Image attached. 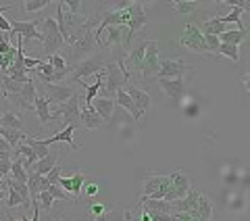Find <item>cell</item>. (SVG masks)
I'll return each mask as SVG.
<instances>
[{"label": "cell", "mask_w": 250, "mask_h": 221, "mask_svg": "<svg viewBox=\"0 0 250 221\" xmlns=\"http://www.w3.org/2000/svg\"><path fill=\"white\" fill-rule=\"evenodd\" d=\"M11 163H13V161H9V159H6V161H0V177H6V176L11 173Z\"/></svg>", "instance_id": "7bdbcfd3"}, {"label": "cell", "mask_w": 250, "mask_h": 221, "mask_svg": "<svg viewBox=\"0 0 250 221\" xmlns=\"http://www.w3.org/2000/svg\"><path fill=\"white\" fill-rule=\"evenodd\" d=\"M244 38H246V29L229 27L228 31H223V34L219 36V42H221V44H229V46H240Z\"/></svg>", "instance_id": "603a6c76"}, {"label": "cell", "mask_w": 250, "mask_h": 221, "mask_svg": "<svg viewBox=\"0 0 250 221\" xmlns=\"http://www.w3.org/2000/svg\"><path fill=\"white\" fill-rule=\"evenodd\" d=\"M228 29H229V25H225L219 17H213V19L205 21L202 23V27H200L202 36H221L223 31H228Z\"/></svg>", "instance_id": "7402d4cb"}, {"label": "cell", "mask_w": 250, "mask_h": 221, "mask_svg": "<svg viewBox=\"0 0 250 221\" xmlns=\"http://www.w3.org/2000/svg\"><path fill=\"white\" fill-rule=\"evenodd\" d=\"M13 34H17L21 40H40L42 34L38 31V21H13L11 23Z\"/></svg>", "instance_id": "7c38bea8"}, {"label": "cell", "mask_w": 250, "mask_h": 221, "mask_svg": "<svg viewBox=\"0 0 250 221\" xmlns=\"http://www.w3.org/2000/svg\"><path fill=\"white\" fill-rule=\"evenodd\" d=\"M98 194V184H88V188H85V196H88V199H94V196Z\"/></svg>", "instance_id": "f6af8a7d"}, {"label": "cell", "mask_w": 250, "mask_h": 221, "mask_svg": "<svg viewBox=\"0 0 250 221\" xmlns=\"http://www.w3.org/2000/svg\"><path fill=\"white\" fill-rule=\"evenodd\" d=\"M159 88L167 94V98H171L173 102H179L186 92V82L184 77H177V80H156Z\"/></svg>", "instance_id": "4fadbf2b"}, {"label": "cell", "mask_w": 250, "mask_h": 221, "mask_svg": "<svg viewBox=\"0 0 250 221\" xmlns=\"http://www.w3.org/2000/svg\"><path fill=\"white\" fill-rule=\"evenodd\" d=\"M217 54H223V57H228L229 61L238 63L240 61V46H229V44H221L219 46Z\"/></svg>", "instance_id": "d6a6232c"}, {"label": "cell", "mask_w": 250, "mask_h": 221, "mask_svg": "<svg viewBox=\"0 0 250 221\" xmlns=\"http://www.w3.org/2000/svg\"><path fill=\"white\" fill-rule=\"evenodd\" d=\"M61 177H62V176H61V165H59V163L54 165V167H52L48 173H46V181H48L50 186H57Z\"/></svg>", "instance_id": "8d00e7d4"}, {"label": "cell", "mask_w": 250, "mask_h": 221, "mask_svg": "<svg viewBox=\"0 0 250 221\" xmlns=\"http://www.w3.org/2000/svg\"><path fill=\"white\" fill-rule=\"evenodd\" d=\"M129 219H131V211L123 207H108L104 209L103 215L94 217V221H129Z\"/></svg>", "instance_id": "d6986e66"}, {"label": "cell", "mask_w": 250, "mask_h": 221, "mask_svg": "<svg viewBox=\"0 0 250 221\" xmlns=\"http://www.w3.org/2000/svg\"><path fill=\"white\" fill-rule=\"evenodd\" d=\"M34 109H36V113H38V119H40L42 125H46L48 121H52V113H50V100L42 96V98H36L34 102Z\"/></svg>", "instance_id": "cb8c5ba5"}, {"label": "cell", "mask_w": 250, "mask_h": 221, "mask_svg": "<svg viewBox=\"0 0 250 221\" xmlns=\"http://www.w3.org/2000/svg\"><path fill=\"white\" fill-rule=\"evenodd\" d=\"M11 221H27V219H15V217H11Z\"/></svg>", "instance_id": "c3c4849f"}, {"label": "cell", "mask_w": 250, "mask_h": 221, "mask_svg": "<svg viewBox=\"0 0 250 221\" xmlns=\"http://www.w3.org/2000/svg\"><path fill=\"white\" fill-rule=\"evenodd\" d=\"M115 105H119V107H123L125 110H127L129 115H134L136 117V109H134V102H131V98H129V94L125 92V88H121V90H117V94H115Z\"/></svg>", "instance_id": "f546056e"}, {"label": "cell", "mask_w": 250, "mask_h": 221, "mask_svg": "<svg viewBox=\"0 0 250 221\" xmlns=\"http://www.w3.org/2000/svg\"><path fill=\"white\" fill-rule=\"evenodd\" d=\"M205 42H207V50L217 54L219 46H221V42H219V36H205Z\"/></svg>", "instance_id": "f35d334b"}, {"label": "cell", "mask_w": 250, "mask_h": 221, "mask_svg": "<svg viewBox=\"0 0 250 221\" xmlns=\"http://www.w3.org/2000/svg\"><path fill=\"white\" fill-rule=\"evenodd\" d=\"M83 184H85V176L82 171H77V173H73L71 177H61L57 186L61 188V190H65L67 194H71L73 199H80Z\"/></svg>", "instance_id": "5bb4252c"}, {"label": "cell", "mask_w": 250, "mask_h": 221, "mask_svg": "<svg viewBox=\"0 0 250 221\" xmlns=\"http://www.w3.org/2000/svg\"><path fill=\"white\" fill-rule=\"evenodd\" d=\"M0 31H4L6 36L13 34V27H11V21L4 17V15H0Z\"/></svg>", "instance_id": "60d3db41"}, {"label": "cell", "mask_w": 250, "mask_h": 221, "mask_svg": "<svg viewBox=\"0 0 250 221\" xmlns=\"http://www.w3.org/2000/svg\"><path fill=\"white\" fill-rule=\"evenodd\" d=\"M0 138H4V140H6V144H9L13 151H15V148H17L21 142H23L25 133L19 132V130H4V128H0Z\"/></svg>", "instance_id": "83f0119b"}, {"label": "cell", "mask_w": 250, "mask_h": 221, "mask_svg": "<svg viewBox=\"0 0 250 221\" xmlns=\"http://www.w3.org/2000/svg\"><path fill=\"white\" fill-rule=\"evenodd\" d=\"M104 31L108 34V38L103 42V46H113V44H119L121 42V36H123V31H125V25H121V27H106Z\"/></svg>", "instance_id": "4dcf8cb0"}, {"label": "cell", "mask_w": 250, "mask_h": 221, "mask_svg": "<svg viewBox=\"0 0 250 221\" xmlns=\"http://www.w3.org/2000/svg\"><path fill=\"white\" fill-rule=\"evenodd\" d=\"M46 192H50V196H52L54 200H62V202L71 200V199H69V194L65 190H61L59 186H48V188H46Z\"/></svg>", "instance_id": "d590c367"}, {"label": "cell", "mask_w": 250, "mask_h": 221, "mask_svg": "<svg viewBox=\"0 0 250 221\" xmlns=\"http://www.w3.org/2000/svg\"><path fill=\"white\" fill-rule=\"evenodd\" d=\"M80 113H82V107H80V96L77 94H73L71 98H69L67 102H62V105H59L57 109H54L52 113V119H62L65 121V125H80Z\"/></svg>", "instance_id": "277c9868"}, {"label": "cell", "mask_w": 250, "mask_h": 221, "mask_svg": "<svg viewBox=\"0 0 250 221\" xmlns=\"http://www.w3.org/2000/svg\"><path fill=\"white\" fill-rule=\"evenodd\" d=\"M36 84H34V77L29 82L23 84V88L19 92V96H15L13 100H17V107L19 109H34V102H36Z\"/></svg>", "instance_id": "2e32d148"}, {"label": "cell", "mask_w": 250, "mask_h": 221, "mask_svg": "<svg viewBox=\"0 0 250 221\" xmlns=\"http://www.w3.org/2000/svg\"><path fill=\"white\" fill-rule=\"evenodd\" d=\"M9 177L15 179V181H21V184H27V171H25V167H23V161L19 159V156H17V161L11 163Z\"/></svg>", "instance_id": "f1b7e54d"}, {"label": "cell", "mask_w": 250, "mask_h": 221, "mask_svg": "<svg viewBox=\"0 0 250 221\" xmlns=\"http://www.w3.org/2000/svg\"><path fill=\"white\" fill-rule=\"evenodd\" d=\"M113 109H115V100L113 98H103V96H96L92 100V110L96 113L103 121H111L113 117Z\"/></svg>", "instance_id": "ac0fdd59"}, {"label": "cell", "mask_w": 250, "mask_h": 221, "mask_svg": "<svg viewBox=\"0 0 250 221\" xmlns=\"http://www.w3.org/2000/svg\"><path fill=\"white\" fill-rule=\"evenodd\" d=\"M11 52H15V46L9 42V36L2 34L0 36V54L4 57V54H11Z\"/></svg>", "instance_id": "74e56055"}, {"label": "cell", "mask_w": 250, "mask_h": 221, "mask_svg": "<svg viewBox=\"0 0 250 221\" xmlns=\"http://www.w3.org/2000/svg\"><path fill=\"white\" fill-rule=\"evenodd\" d=\"M127 11H129V19H127V31H125V46H129V42L134 40V36L138 34L140 29L146 25L148 21V15L144 11V4L142 2H127Z\"/></svg>", "instance_id": "3957f363"}, {"label": "cell", "mask_w": 250, "mask_h": 221, "mask_svg": "<svg viewBox=\"0 0 250 221\" xmlns=\"http://www.w3.org/2000/svg\"><path fill=\"white\" fill-rule=\"evenodd\" d=\"M0 153H15L13 148L6 144V140H4V138H0Z\"/></svg>", "instance_id": "bcb514c9"}, {"label": "cell", "mask_w": 250, "mask_h": 221, "mask_svg": "<svg viewBox=\"0 0 250 221\" xmlns=\"http://www.w3.org/2000/svg\"><path fill=\"white\" fill-rule=\"evenodd\" d=\"M144 50H146V42L140 44L138 48H134V52L127 57V61L123 63V65H127L125 69H136V71H142V63H144Z\"/></svg>", "instance_id": "484cf974"}, {"label": "cell", "mask_w": 250, "mask_h": 221, "mask_svg": "<svg viewBox=\"0 0 250 221\" xmlns=\"http://www.w3.org/2000/svg\"><path fill=\"white\" fill-rule=\"evenodd\" d=\"M80 123L83 125L85 130H100L104 125V121L100 119V117L94 113L92 109H85V107H83V110L80 113Z\"/></svg>", "instance_id": "44dd1931"}, {"label": "cell", "mask_w": 250, "mask_h": 221, "mask_svg": "<svg viewBox=\"0 0 250 221\" xmlns=\"http://www.w3.org/2000/svg\"><path fill=\"white\" fill-rule=\"evenodd\" d=\"M4 184H6V190H9V194H6V207L9 209H15V207H25L27 209V204H25V200H23V196L15 190L13 188V184H11V179H9V176L4 177Z\"/></svg>", "instance_id": "d4e9b609"}, {"label": "cell", "mask_w": 250, "mask_h": 221, "mask_svg": "<svg viewBox=\"0 0 250 221\" xmlns=\"http://www.w3.org/2000/svg\"><path fill=\"white\" fill-rule=\"evenodd\" d=\"M0 128L4 130H19L23 132V123H21V117L13 110H6V113L0 115Z\"/></svg>", "instance_id": "4316f807"}, {"label": "cell", "mask_w": 250, "mask_h": 221, "mask_svg": "<svg viewBox=\"0 0 250 221\" xmlns=\"http://www.w3.org/2000/svg\"><path fill=\"white\" fill-rule=\"evenodd\" d=\"M9 9H11V6H0V15H2L4 11H9Z\"/></svg>", "instance_id": "7dc6e473"}, {"label": "cell", "mask_w": 250, "mask_h": 221, "mask_svg": "<svg viewBox=\"0 0 250 221\" xmlns=\"http://www.w3.org/2000/svg\"><path fill=\"white\" fill-rule=\"evenodd\" d=\"M169 177H171V186H169V190H167V194H165V199L163 200H167V202L182 200L184 196L192 190L190 177H188L184 171H173V173H169Z\"/></svg>", "instance_id": "5b68a950"}, {"label": "cell", "mask_w": 250, "mask_h": 221, "mask_svg": "<svg viewBox=\"0 0 250 221\" xmlns=\"http://www.w3.org/2000/svg\"><path fill=\"white\" fill-rule=\"evenodd\" d=\"M125 92L129 94L131 102H134V109H136V117H134V119L140 121L148 113V110H150V105H152L150 94L144 92V90H140V88H136V86H129V84L125 86Z\"/></svg>", "instance_id": "30bf717a"}, {"label": "cell", "mask_w": 250, "mask_h": 221, "mask_svg": "<svg viewBox=\"0 0 250 221\" xmlns=\"http://www.w3.org/2000/svg\"><path fill=\"white\" fill-rule=\"evenodd\" d=\"M188 71H192V67L182 59H163L154 80H177V77H184Z\"/></svg>", "instance_id": "9c48e42d"}, {"label": "cell", "mask_w": 250, "mask_h": 221, "mask_svg": "<svg viewBox=\"0 0 250 221\" xmlns=\"http://www.w3.org/2000/svg\"><path fill=\"white\" fill-rule=\"evenodd\" d=\"M161 67V57H159V42L156 40H146V50H144V63H142V77L144 80H154Z\"/></svg>", "instance_id": "8992f818"}, {"label": "cell", "mask_w": 250, "mask_h": 221, "mask_svg": "<svg viewBox=\"0 0 250 221\" xmlns=\"http://www.w3.org/2000/svg\"><path fill=\"white\" fill-rule=\"evenodd\" d=\"M48 4H50L48 0H25V2H23V11L25 13H38V11L46 9Z\"/></svg>", "instance_id": "e575fe53"}, {"label": "cell", "mask_w": 250, "mask_h": 221, "mask_svg": "<svg viewBox=\"0 0 250 221\" xmlns=\"http://www.w3.org/2000/svg\"><path fill=\"white\" fill-rule=\"evenodd\" d=\"M104 209H106V207H104L103 202H100V204H98V202H96V204H90V215H92V217H98V215H103V213H104Z\"/></svg>", "instance_id": "b9f144b4"}, {"label": "cell", "mask_w": 250, "mask_h": 221, "mask_svg": "<svg viewBox=\"0 0 250 221\" xmlns=\"http://www.w3.org/2000/svg\"><path fill=\"white\" fill-rule=\"evenodd\" d=\"M171 186L169 176H146L144 177V199H156L163 200Z\"/></svg>", "instance_id": "52a82bcc"}, {"label": "cell", "mask_w": 250, "mask_h": 221, "mask_svg": "<svg viewBox=\"0 0 250 221\" xmlns=\"http://www.w3.org/2000/svg\"><path fill=\"white\" fill-rule=\"evenodd\" d=\"M171 6L177 11V13H182V15H190L194 13L196 9H200V2H190V0H179V2H171Z\"/></svg>", "instance_id": "1f68e13d"}, {"label": "cell", "mask_w": 250, "mask_h": 221, "mask_svg": "<svg viewBox=\"0 0 250 221\" xmlns=\"http://www.w3.org/2000/svg\"><path fill=\"white\" fill-rule=\"evenodd\" d=\"M131 215H134V219H131V221H150V219L146 217V213H144L142 209H140V207H136V211L131 213Z\"/></svg>", "instance_id": "ee69618b"}, {"label": "cell", "mask_w": 250, "mask_h": 221, "mask_svg": "<svg viewBox=\"0 0 250 221\" xmlns=\"http://www.w3.org/2000/svg\"><path fill=\"white\" fill-rule=\"evenodd\" d=\"M171 213H190V215L210 221V217H213V204H210V200L205 194H200L192 188L182 200L171 202Z\"/></svg>", "instance_id": "6da1fadb"}, {"label": "cell", "mask_w": 250, "mask_h": 221, "mask_svg": "<svg viewBox=\"0 0 250 221\" xmlns=\"http://www.w3.org/2000/svg\"><path fill=\"white\" fill-rule=\"evenodd\" d=\"M59 163V155L57 153H50L48 156H44V159H40V161H36L31 167L27 169V171H34L36 176H42V177H46V173H48L54 165Z\"/></svg>", "instance_id": "ffe728a7"}, {"label": "cell", "mask_w": 250, "mask_h": 221, "mask_svg": "<svg viewBox=\"0 0 250 221\" xmlns=\"http://www.w3.org/2000/svg\"><path fill=\"white\" fill-rule=\"evenodd\" d=\"M0 115H2V113H0Z\"/></svg>", "instance_id": "681fc988"}, {"label": "cell", "mask_w": 250, "mask_h": 221, "mask_svg": "<svg viewBox=\"0 0 250 221\" xmlns=\"http://www.w3.org/2000/svg\"><path fill=\"white\" fill-rule=\"evenodd\" d=\"M103 67H104V57L103 54H94V57L83 59L80 65H75V69H73V73H71L69 80L71 82H82V80H85V77H90L94 73H100Z\"/></svg>", "instance_id": "ba28073f"}, {"label": "cell", "mask_w": 250, "mask_h": 221, "mask_svg": "<svg viewBox=\"0 0 250 221\" xmlns=\"http://www.w3.org/2000/svg\"><path fill=\"white\" fill-rule=\"evenodd\" d=\"M179 42H182L186 48L194 50V52H208L205 36H202L200 27H196L194 23H188V25H186V31H184V36H182V40H179Z\"/></svg>", "instance_id": "8fae6325"}, {"label": "cell", "mask_w": 250, "mask_h": 221, "mask_svg": "<svg viewBox=\"0 0 250 221\" xmlns=\"http://www.w3.org/2000/svg\"><path fill=\"white\" fill-rule=\"evenodd\" d=\"M171 221H207V219H200L196 215H190V213H171Z\"/></svg>", "instance_id": "ab89813d"}, {"label": "cell", "mask_w": 250, "mask_h": 221, "mask_svg": "<svg viewBox=\"0 0 250 221\" xmlns=\"http://www.w3.org/2000/svg\"><path fill=\"white\" fill-rule=\"evenodd\" d=\"M52 65V69L57 71V73H62V71H69V65H67V61L61 57V54L57 52V54H50L48 59H46Z\"/></svg>", "instance_id": "836d02e7"}, {"label": "cell", "mask_w": 250, "mask_h": 221, "mask_svg": "<svg viewBox=\"0 0 250 221\" xmlns=\"http://www.w3.org/2000/svg\"><path fill=\"white\" fill-rule=\"evenodd\" d=\"M42 46H44V54H46V59L50 57V54H57L59 48H62V38H61V31H59V25H57V21L50 19V17H46L42 19ZM42 59V61H46Z\"/></svg>", "instance_id": "7a4b0ae2"}, {"label": "cell", "mask_w": 250, "mask_h": 221, "mask_svg": "<svg viewBox=\"0 0 250 221\" xmlns=\"http://www.w3.org/2000/svg\"><path fill=\"white\" fill-rule=\"evenodd\" d=\"M44 86H46V92H48L46 98L50 102H59V105L67 102L75 94L71 86H62V84H44Z\"/></svg>", "instance_id": "9a60e30c"}, {"label": "cell", "mask_w": 250, "mask_h": 221, "mask_svg": "<svg viewBox=\"0 0 250 221\" xmlns=\"http://www.w3.org/2000/svg\"><path fill=\"white\" fill-rule=\"evenodd\" d=\"M73 133H75V125H65L61 132H57L54 136H50V138H46V140H40L44 146H52V144H57V142H67L69 146L73 148V151H77V146L75 142H73Z\"/></svg>", "instance_id": "e0dca14e"}]
</instances>
